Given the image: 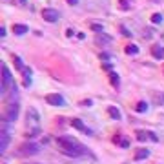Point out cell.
<instances>
[{"instance_id":"obj_1","label":"cell","mask_w":164,"mask_h":164,"mask_svg":"<svg viewBox=\"0 0 164 164\" xmlns=\"http://www.w3.org/2000/svg\"><path fill=\"white\" fill-rule=\"evenodd\" d=\"M59 146H60V151L68 157H80L86 153V146H82L79 141H75L71 137H60Z\"/></svg>"},{"instance_id":"obj_2","label":"cell","mask_w":164,"mask_h":164,"mask_svg":"<svg viewBox=\"0 0 164 164\" xmlns=\"http://www.w3.org/2000/svg\"><path fill=\"white\" fill-rule=\"evenodd\" d=\"M42 17H44V20L46 22H57L59 18H60V13L57 11V9H51V7H47V9H44L42 11Z\"/></svg>"},{"instance_id":"obj_3","label":"cell","mask_w":164,"mask_h":164,"mask_svg":"<svg viewBox=\"0 0 164 164\" xmlns=\"http://www.w3.org/2000/svg\"><path fill=\"white\" fill-rule=\"evenodd\" d=\"M18 117V104L17 102H11L7 106V109H6V119L11 122V121H15Z\"/></svg>"},{"instance_id":"obj_4","label":"cell","mask_w":164,"mask_h":164,"mask_svg":"<svg viewBox=\"0 0 164 164\" xmlns=\"http://www.w3.org/2000/svg\"><path fill=\"white\" fill-rule=\"evenodd\" d=\"M11 84V75H9V69L2 64V95L6 93V89H7V86Z\"/></svg>"},{"instance_id":"obj_5","label":"cell","mask_w":164,"mask_h":164,"mask_svg":"<svg viewBox=\"0 0 164 164\" xmlns=\"http://www.w3.org/2000/svg\"><path fill=\"white\" fill-rule=\"evenodd\" d=\"M46 100H47V104H51V106H64V97L62 95H59V93H49L47 97H46Z\"/></svg>"},{"instance_id":"obj_6","label":"cell","mask_w":164,"mask_h":164,"mask_svg":"<svg viewBox=\"0 0 164 164\" xmlns=\"http://www.w3.org/2000/svg\"><path fill=\"white\" fill-rule=\"evenodd\" d=\"M37 151H39V146H37V144L27 142V144L22 146V153H24V155H35Z\"/></svg>"},{"instance_id":"obj_7","label":"cell","mask_w":164,"mask_h":164,"mask_svg":"<svg viewBox=\"0 0 164 164\" xmlns=\"http://www.w3.org/2000/svg\"><path fill=\"white\" fill-rule=\"evenodd\" d=\"M137 139H139V141H146V139L157 141V135H155V133H151V131H139V133H137Z\"/></svg>"},{"instance_id":"obj_8","label":"cell","mask_w":164,"mask_h":164,"mask_svg":"<svg viewBox=\"0 0 164 164\" xmlns=\"http://www.w3.org/2000/svg\"><path fill=\"white\" fill-rule=\"evenodd\" d=\"M7 144H9V133L7 131H2V137H0V150H2V153L6 151Z\"/></svg>"},{"instance_id":"obj_9","label":"cell","mask_w":164,"mask_h":164,"mask_svg":"<svg viewBox=\"0 0 164 164\" xmlns=\"http://www.w3.org/2000/svg\"><path fill=\"white\" fill-rule=\"evenodd\" d=\"M146 157H150V150L141 148V150L135 151V161H142V159H146Z\"/></svg>"},{"instance_id":"obj_10","label":"cell","mask_w":164,"mask_h":164,"mask_svg":"<svg viewBox=\"0 0 164 164\" xmlns=\"http://www.w3.org/2000/svg\"><path fill=\"white\" fill-rule=\"evenodd\" d=\"M71 126H73V128H77V129H80V131H86V133H89V129H88V128L82 124V121H79V119H73V121H71Z\"/></svg>"},{"instance_id":"obj_11","label":"cell","mask_w":164,"mask_h":164,"mask_svg":"<svg viewBox=\"0 0 164 164\" xmlns=\"http://www.w3.org/2000/svg\"><path fill=\"white\" fill-rule=\"evenodd\" d=\"M108 113H109L115 121H121V111H119L115 106H108Z\"/></svg>"},{"instance_id":"obj_12","label":"cell","mask_w":164,"mask_h":164,"mask_svg":"<svg viewBox=\"0 0 164 164\" xmlns=\"http://www.w3.org/2000/svg\"><path fill=\"white\" fill-rule=\"evenodd\" d=\"M13 31H15L17 35H24V33H27V26H24V24H15V26H13Z\"/></svg>"},{"instance_id":"obj_13","label":"cell","mask_w":164,"mask_h":164,"mask_svg":"<svg viewBox=\"0 0 164 164\" xmlns=\"http://www.w3.org/2000/svg\"><path fill=\"white\" fill-rule=\"evenodd\" d=\"M151 51H153V57H155V59H162L164 57V49L161 47V46H153Z\"/></svg>"},{"instance_id":"obj_14","label":"cell","mask_w":164,"mask_h":164,"mask_svg":"<svg viewBox=\"0 0 164 164\" xmlns=\"http://www.w3.org/2000/svg\"><path fill=\"white\" fill-rule=\"evenodd\" d=\"M24 86H29V80H31V69L29 68H24Z\"/></svg>"},{"instance_id":"obj_15","label":"cell","mask_w":164,"mask_h":164,"mask_svg":"<svg viewBox=\"0 0 164 164\" xmlns=\"http://www.w3.org/2000/svg\"><path fill=\"white\" fill-rule=\"evenodd\" d=\"M126 53H128V55H137V53H139V47H137L135 44H128V46H126Z\"/></svg>"},{"instance_id":"obj_16","label":"cell","mask_w":164,"mask_h":164,"mask_svg":"<svg viewBox=\"0 0 164 164\" xmlns=\"http://www.w3.org/2000/svg\"><path fill=\"white\" fill-rule=\"evenodd\" d=\"M27 119L33 121V122H37V121H39V113H37V109H29V111H27Z\"/></svg>"},{"instance_id":"obj_17","label":"cell","mask_w":164,"mask_h":164,"mask_svg":"<svg viewBox=\"0 0 164 164\" xmlns=\"http://www.w3.org/2000/svg\"><path fill=\"white\" fill-rule=\"evenodd\" d=\"M135 109H137L139 113H144V111L148 109V104L144 102V100H141V102H137V106H135Z\"/></svg>"},{"instance_id":"obj_18","label":"cell","mask_w":164,"mask_h":164,"mask_svg":"<svg viewBox=\"0 0 164 164\" xmlns=\"http://www.w3.org/2000/svg\"><path fill=\"white\" fill-rule=\"evenodd\" d=\"M155 104L164 106V93H155Z\"/></svg>"},{"instance_id":"obj_19","label":"cell","mask_w":164,"mask_h":164,"mask_svg":"<svg viewBox=\"0 0 164 164\" xmlns=\"http://www.w3.org/2000/svg\"><path fill=\"white\" fill-rule=\"evenodd\" d=\"M151 22H153V24H161V22H162V15H161V13H153V15H151Z\"/></svg>"},{"instance_id":"obj_20","label":"cell","mask_w":164,"mask_h":164,"mask_svg":"<svg viewBox=\"0 0 164 164\" xmlns=\"http://www.w3.org/2000/svg\"><path fill=\"white\" fill-rule=\"evenodd\" d=\"M106 42H111V39H109V37H106V35H102V33H100V35L97 37V44H106Z\"/></svg>"},{"instance_id":"obj_21","label":"cell","mask_w":164,"mask_h":164,"mask_svg":"<svg viewBox=\"0 0 164 164\" xmlns=\"http://www.w3.org/2000/svg\"><path fill=\"white\" fill-rule=\"evenodd\" d=\"M119 6L122 9H129L131 7V0H119Z\"/></svg>"},{"instance_id":"obj_22","label":"cell","mask_w":164,"mask_h":164,"mask_svg":"<svg viewBox=\"0 0 164 164\" xmlns=\"http://www.w3.org/2000/svg\"><path fill=\"white\" fill-rule=\"evenodd\" d=\"M109 80L113 86H119V75L117 73H109Z\"/></svg>"},{"instance_id":"obj_23","label":"cell","mask_w":164,"mask_h":164,"mask_svg":"<svg viewBox=\"0 0 164 164\" xmlns=\"http://www.w3.org/2000/svg\"><path fill=\"white\" fill-rule=\"evenodd\" d=\"M121 146H122V148H128V146H129V141H128L126 137H122V139H121Z\"/></svg>"},{"instance_id":"obj_24","label":"cell","mask_w":164,"mask_h":164,"mask_svg":"<svg viewBox=\"0 0 164 164\" xmlns=\"http://www.w3.org/2000/svg\"><path fill=\"white\" fill-rule=\"evenodd\" d=\"M91 29H95V31H102V26H99V24H91Z\"/></svg>"},{"instance_id":"obj_25","label":"cell","mask_w":164,"mask_h":164,"mask_svg":"<svg viewBox=\"0 0 164 164\" xmlns=\"http://www.w3.org/2000/svg\"><path fill=\"white\" fill-rule=\"evenodd\" d=\"M15 64H17V68L24 69V66H22V60H20V59H17V57H15Z\"/></svg>"},{"instance_id":"obj_26","label":"cell","mask_w":164,"mask_h":164,"mask_svg":"<svg viewBox=\"0 0 164 164\" xmlns=\"http://www.w3.org/2000/svg\"><path fill=\"white\" fill-rule=\"evenodd\" d=\"M0 37H2V39H4V37H6V27H4V26H2V27H0Z\"/></svg>"},{"instance_id":"obj_27","label":"cell","mask_w":164,"mask_h":164,"mask_svg":"<svg viewBox=\"0 0 164 164\" xmlns=\"http://www.w3.org/2000/svg\"><path fill=\"white\" fill-rule=\"evenodd\" d=\"M68 4H69V6H77V4H79V0H68Z\"/></svg>"},{"instance_id":"obj_28","label":"cell","mask_w":164,"mask_h":164,"mask_svg":"<svg viewBox=\"0 0 164 164\" xmlns=\"http://www.w3.org/2000/svg\"><path fill=\"white\" fill-rule=\"evenodd\" d=\"M82 106H91V104H93V102H91V100H82Z\"/></svg>"}]
</instances>
